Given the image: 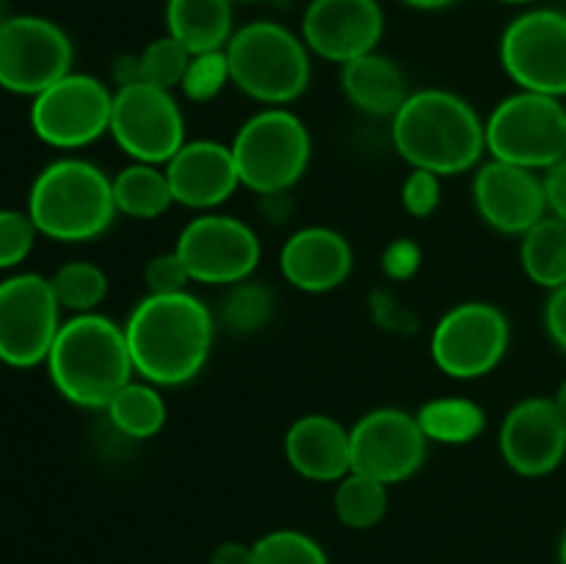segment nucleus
Here are the masks:
<instances>
[{
  "label": "nucleus",
  "instance_id": "27",
  "mask_svg": "<svg viewBox=\"0 0 566 564\" xmlns=\"http://www.w3.org/2000/svg\"><path fill=\"white\" fill-rule=\"evenodd\" d=\"M520 263L539 288L556 291L566 285V221L547 213L520 236Z\"/></svg>",
  "mask_w": 566,
  "mask_h": 564
},
{
  "label": "nucleus",
  "instance_id": "23",
  "mask_svg": "<svg viewBox=\"0 0 566 564\" xmlns=\"http://www.w3.org/2000/svg\"><path fill=\"white\" fill-rule=\"evenodd\" d=\"M166 31L191 55L224 50L235 33L232 0H169Z\"/></svg>",
  "mask_w": 566,
  "mask_h": 564
},
{
  "label": "nucleus",
  "instance_id": "2",
  "mask_svg": "<svg viewBox=\"0 0 566 564\" xmlns=\"http://www.w3.org/2000/svg\"><path fill=\"white\" fill-rule=\"evenodd\" d=\"M390 122L396 153L412 169L451 177L475 171L484 160V119L468 100L446 88L409 92Z\"/></svg>",
  "mask_w": 566,
  "mask_h": 564
},
{
  "label": "nucleus",
  "instance_id": "19",
  "mask_svg": "<svg viewBox=\"0 0 566 564\" xmlns=\"http://www.w3.org/2000/svg\"><path fill=\"white\" fill-rule=\"evenodd\" d=\"M175 205L210 213L241 188L230 144L197 138L186 142L164 164Z\"/></svg>",
  "mask_w": 566,
  "mask_h": 564
},
{
  "label": "nucleus",
  "instance_id": "11",
  "mask_svg": "<svg viewBox=\"0 0 566 564\" xmlns=\"http://www.w3.org/2000/svg\"><path fill=\"white\" fill-rule=\"evenodd\" d=\"M111 108L114 92L99 77L70 72L33 97L31 127L48 147L81 149L108 133Z\"/></svg>",
  "mask_w": 566,
  "mask_h": 564
},
{
  "label": "nucleus",
  "instance_id": "10",
  "mask_svg": "<svg viewBox=\"0 0 566 564\" xmlns=\"http://www.w3.org/2000/svg\"><path fill=\"white\" fill-rule=\"evenodd\" d=\"M61 324L50 276L25 271L0 280V363L11 368L44 363Z\"/></svg>",
  "mask_w": 566,
  "mask_h": 564
},
{
  "label": "nucleus",
  "instance_id": "22",
  "mask_svg": "<svg viewBox=\"0 0 566 564\" xmlns=\"http://www.w3.org/2000/svg\"><path fill=\"white\" fill-rule=\"evenodd\" d=\"M340 88L357 111L390 119L409 97L401 66L376 50L340 66Z\"/></svg>",
  "mask_w": 566,
  "mask_h": 564
},
{
  "label": "nucleus",
  "instance_id": "30",
  "mask_svg": "<svg viewBox=\"0 0 566 564\" xmlns=\"http://www.w3.org/2000/svg\"><path fill=\"white\" fill-rule=\"evenodd\" d=\"M188 64H191V53H188L177 39H171L169 33H166V36L149 42L136 59L127 61L130 75H127L125 83L142 81L153 83V86L158 88H166V92H175V88H180L182 77H186Z\"/></svg>",
  "mask_w": 566,
  "mask_h": 564
},
{
  "label": "nucleus",
  "instance_id": "14",
  "mask_svg": "<svg viewBox=\"0 0 566 564\" xmlns=\"http://www.w3.org/2000/svg\"><path fill=\"white\" fill-rule=\"evenodd\" d=\"M501 66L523 92L566 97V14L528 9L501 36Z\"/></svg>",
  "mask_w": 566,
  "mask_h": 564
},
{
  "label": "nucleus",
  "instance_id": "20",
  "mask_svg": "<svg viewBox=\"0 0 566 564\" xmlns=\"http://www.w3.org/2000/svg\"><path fill=\"white\" fill-rule=\"evenodd\" d=\"M280 271L302 293H329L354 271V249L332 227H302L280 249Z\"/></svg>",
  "mask_w": 566,
  "mask_h": 564
},
{
  "label": "nucleus",
  "instance_id": "8",
  "mask_svg": "<svg viewBox=\"0 0 566 564\" xmlns=\"http://www.w3.org/2000/svg\"><path fill=\"white\" fill-rule=\"evenodd\" d=\"M509 343L512 324L497 304L459 302L434 324L429 352L442 374L470 382L492 374L506 357Z\"/></svg>",
  "mask_w": 566,
  "mask_h": 564
},
{
  "label": "nucleus",
  "instance_id": "45",
  "mask_svg": "<svg viewBox=\"0 0 566 564\" xmlns=\"http://www.w3.org/2000/svg\"><path fill=\"white\" fill-rule=\"evenodd\" d=\"M232 3H238V0H232ZM241 3H254V0H241Z\"/></svg>",
  "mask_w": 566,
  "mask_h": 564
},
{
  "label": "nucleus",
  "instance_id": "37",
  "mask_svg": "<svg viewBox=\"0 0 566 564\" xmlns=\"http://www.w3.org/2000/svg\"><path fill=\"white\" fill-rule=\"evenodd\" d=\"M420 265H423V249L412 238H398V241L387 243L385 254H381V269L392 282L412 280Z\"/></svg>",
  "mask_w": 566,
  "mask_h": 564
},
{
  "label": "nucleus",
  "instance_id": "29",
  "mask_svg": "<svg viewBox=\"0 0 566 564\" xmlns=\"http://www.w3.org/2000/svg\"><path fill=\"white\" fill-rule=\"evenodd\" d=\"M50 285H53L61 310L72 315L97 313V307L108 296V274L88 260H70L55 269Z\"/></svg>",
  "mask_w": 566,
  "mask_h": 564
},
{
  "label": "nucleus",
  "instance_id": "3",
  "mask_svg": "<svg viewBox=\"0 0 566 564\" xmlns=\"http://www.w3.org/2000/svg\"><path fill=\"white\" fill-rule=\"evenodd\" d=\"M44 365L59 396L83 409H105L136 376L125 324L103 313L66 318Z\"/></svg>",
  "mask_w": 566,
  "mask_h": 564
},
{
  "label": "nucleus",
  "instance_id": "26",
  "mask_svg": "<svg viewBox=\"0 0 566 564\" xmlns=\"http://www.w3.org/2000/svg\"><path fill=\"white\" fill-rule=\"evenodd\" d=\"M426 440L440 446H468L486 429V412L468 396H440L415 412Z\"/></svg>",
  "mask_w": 566,
  "mask_h": 564
},
{
  "label": "nucleus",
  "instance_id": "16",
  "mask_svg": "<svg viewBox=\"0 0 566 564\" xmlns=\"http://www.w3.org/2000/svg\"><path fill=\"white\" fill-rule=\"evenodd\" d=\"M497 451L517 476H551L566 459V420L556 401L528 396L514 404L497 431Z\"/></svg>",
  "mask_w": 566,
  "mask_h": 564
},
{
  "label": "nucleus",
  "instance_id": "42",
  "mask_svg": "<svg viewBox=\"0 0 566 564\" xmlns=\"http://www.w3.org/2000/svg\"><path fill=\"white\" fill-rule=\"evenodd\" d=\"M553 401H556L558 412H562L564 420H566V379L562 382V385H558V390H556V396H553Z\"/></svg>",
  "mask_w": 566,
  "mask_h": 564
},
{
  "label": "nucleus",
  "instance_id": "35",
  "mask_svg": "<svg viewBox=\"0 0 566 564\" xmlns=\"http://www.w3.org/2000/svg\"><path fill=\"white\" fill-rule=\"evenodd\" d=\"M442 202V177L434 171L412 169L401 186V205L415 219H429Z\"/></svg>",
  "mask_w": 566,
  "mask_h": 564
},
{
  "label": "nucleus",
  "instance_id": "17",
  "mask_svg": "<svg viewBox=\"0 0 566 564\" xmlns=\"http://www.w3.org/2000/svg\"><path fill=\"white\" fill-rule=\"evenodd\" d=\"M470 191L481 221L503 236H525L536 221L547 216L542 177L506 160H481Z\"/></svg>",
  "mask_w": 566,
  "mask_h": 564
},
{
  "label": "nucleus",
  "instance_id": "15",
  "mask_svg": "<svg viewBox=\"0 0 566 564\" xmlns=\"http://www.w3.org/2000/svg\"><path fill=\"white\" fill-rule=\"evenodd\" d=\"M426 453L429 440L407 409H370L352 426V470L387 487L412 479L423 468Z\"/></svg>",
  "mask_w": 566,
  "mask_h": 564
},
{
  "label": "nucleus",
  "instance_id": "44",
  "mask_svg": "<svg viewBox=\"0 0 566 564\" xmlns=\"http://www.w3.org/2000/svg\"><path fill=\"white\" fill-rule=\"evenodd\" d=\"M558 562L566 564V531H564V536H562V545H558Z\"/></svg>",
  "mask_w": 566,
  "mask_h": 564
},
{
  "label": "nucleus",
  "instance_id": "5",
  "mask_svg": "<svg viewBox=\"0 0 566 564\" xmlns=\"http://www.w3.org/2000/svg\"><path fill=\"white\" fill-rule=\"evenodd\" d=\"M230 77L265 108H287L310 86V50L302 36L271 20L249 22L224 48Z\"/></svg>",
  "mask_w": 566,
  "mask_h": 564
},
{
  "label": "nucleus",
  "instance_id": "43",
  "mask_svg": "<svg viewBox=\"0 0 566 564\" xmlns=\"http://www.w3.org/2000/svg\"><path fill=\"white\" fill-rule=\"evenodd\" d=\"M495 3H503V6H531V3H536V0H495Z\"/></svg>",
  "mask_w": 566,
  "mask_h": 564
},
{
  "label": "nucleus",
  "instance_id": "21",
  "mask_svg": "<svg viewBox=\"0 0 566 564\" xmlns=\"http://www.w3.org/2000/svg\"><path fill=\"white\" fill-rule=\"evenodd\" d=\"M285 459L302 479L337 484L352 473V429L332 415H302L285 431Z\"/></svg>",
  "mask_w": 566,
  "mask_h": 564
},
{
  "label": "nucleus",
  "instance_id": "28",
  "mask_svg": "<svg viewBox=\"0 0 566 564\" xmlns=\"http://www.w3.org/2000/svg\"><path fill=\"white\" fill-rule=\"evenodd\" d=\"M390 506V487L352 470L335 484V514L346 529L368 531L385 520Z\"/></svg>",
  "mask_w": 566,
  "mask_h": 564
},
{
  "label": "nucleus",
  "instance_id": "31",
  "mask_svg": "<svg viewBox=\"0 0 566 564\" xmlns=\"http://www.w3.org/2000/svg\"><path fill=\"white\" fill-rule=\"evenodd\" d=\"M252 545L254 564H332L321 542L296 529L269 531Z\"/></svg>",
  "mask_w": 566,
  "mask_h": 564
},
{
  "label": "nucleus",
  "instance_id": "39",
  "mask_svg": "<svg viewBox=\"0 0 566 564\" xmlns=\"http://www.w3.org/2000/svg\"><path fill=\"white\" fill-rule=\"evenodd\" d=\"M545 330L556 348L566 354V285L551 291L545 302Z\"/></svg>",
  "mask_w": 566,
  "mask_h": 564
},
{
  "label": "nucleus",
  "instance_id": "9",
  "mask_svg": "<svg viewBox=\"0 0 566 564\" xmlns=\"http://www.w3.org/2000/svg\"><path fill=\"white\" fill-rule=\"evenodd\" d=\"M111 138L138 164L164 166L186 144V116L175 92L153 83H122L111 108Z\"/></svg>",
  "mask_w": 566,
  "mask_h": 564
},
{
  "label": "nucleus",
  "instance_id": "12",
  "mask_svg": "<svg viewBox=\"0 0 566 564\" xmlns=\"http://www.w3.org/2000/svg\"><path fill=\"white\" fill-rule=\"evenodd\" d=\"M175 252L199 285H238L258 271L263 249L247 221L210 210L182 227Z\"/></svg>",
  "mask_w": 566,
  "mask_h": 564
},
{
  "label": "nucleus",
  "instance_id": "38",
  "mask_svg": "<svg viewBox=\"0 0 566 564\" xmlns=\"http://www.w3.org/2000/svg\"><path fill=\"white\" fill-rule=\"evenodd\" d=\"M542 182H545L547 213L566 221V158L553 164L551 169L542 175Z\"/></svg>",
  "mask_w": 566,
  "mask_h": 564
},
{
  "label": "nucleus",
  "instance_id": "7",
  "mask_svg": "<svg viewBox=\"0 0 566 564\" xmlns=\"http://www.w3.org/2000/svg\"><path fill=\"white\" fill-rule=\"evenodd\" d=\"M486 155L531 171H547L566 158V108L558 97L514 92L484 119Z\"/></svg>",
  "mask_w": 566,
  "mask_h": 564
},
{
  "label": "nucleus",
  "instance_id": "40",
  "mask_svg": "<svg viewBox=\"0 0 566 564\" xmlns=\"http://www.w3.org/2000/svg\"><path fill=\"white\" fill-rule=\"evenodd\" d=\"M208 564H254V545L247 542H221L213 553H210Z\"/></svg>",
  "mask_w": 566,
  "mask_h": 564
},
{
  "label": "nucleus",
  "instance_id": "6",
  "mask_svg": "<svg viewBox=\"0 0 566 564\" xmlns=\"http://www.w3.org/2000/svg\"><path fill=\"white\" fill-rule=\"evenodd\" d=\"M230 147L241 186L263 197L291 191L313 158L307 125L287 108H263L249 116Z\"/></svg>",
  "mask_w": 566,
  "mask_h": 564
},
{
  "label": "nucleus",
  "instance_id": "33",
  "mask_svg": "<svg viewBox=\"0 0 566 564\" xmlns=\"http://www.w3.org/2000/svg\"><path fill=\"white\" fill-rule=\"evenodd\" d=\"M227 83H232L227 53L224 50H213V53L191 55V64H188L186 77H182L180 92L186 94L191 103L202 105L219 97V94L224 92Z\"/></svg>",
  "mask_w": 566,
  "mask_h": 564
},
{
  "label": "nucleus",
  "instance_id": "34",
  "mask_svg": "<svg viewBox=\"0 0 566 564\" xmlns=\"http://www.w3.org/2000/svg\"><path fill=\"white\" fill-rule=\"evenodd\" d=\"M36 236L28 210H0V271L17 269L31 254Z\"/></svg>",
  "mask_w": 566,
  "mask_h": 564
},
{
  "label": "nucleus",
  "instance_id": "13",
  "mask_svg": "<svg viewBox=\"0 0 566 564\" xmlns=\"http://www.w3.org/2000/svg\"><path fill=\"white\" fill-rule=\"evenodd\" d=\"M70 36L44 17L22 14L0 22V88L36 97L72 72Z\"/></svg>",
  "mask_w": 566,
  "mask_h": 564
},
{
  "label": "nucleus",
  "instance_id": "36",
  "mask_svg": "<svg viewBox=\"0 0 566 564\" xmlns=\"http://www.w3.org/2000/svg\"><path fill=\"white\" fill-rule=\"evenodd\" d=\"M188 282L193 280L175 249L155 254L144 265V285H147V293H180L188 291Z\"/></svg>",
  "mask_w": 566,
  "mask_h": 564
},
{
  "label": "nucleus",
  "instance_id": "24",
  "mask_svg": "<svg viewBox=\"0 0 566 564\" xmlns=\"http://www.w3.org/2000/svg\"><path fill=\"white\" fill-rule=\"evenodd\" d=\"M111 182H114L116 210L130 216V219H160V216L175 205L169 177H166L164 166L138 164V160H133L125 169L116 171V175L111 177Z\"/></svg>",
  "mask_w": 566,
  "mask_h": 564
},
{
  "label": "nucleus",
  "instance_id": "1",
  "mask_svg": "<svg viewBox=\"0 0 566 564\" xmlns=\"http://www.w3.org/2000/svg\"><path fill=\"white\" fill-rule=\"evenodd\" d=\"M127 348L138 379L158 387L188 385L208 365L216 315L193 293H147L125 321Z\"/></svg>",
  "mask_w": 566,
  "mask_h": 564
},
{
  "label": "nucleus",
  "instance_id": "25",
  "mask_svg": "<svg viewBox=\"0 0 566 564\" xmlns=\"http://www.w3.org/2000/svg\"><path fill=\"white\" fill-rule=\"evenodd\" d=\"M111 426L119 431L122 437H130V440H153L164 431L166 426V409L164 396H160V387L153 385L147 379H136L133 376L114 398L105 407Z\"/></svg>",
  "mask_w": 566,
  "mask_h": 564
},
{
  "label": "nucleus",
  "instance_id": "41",
  "mask_svg": "<svg viewBox=\"0 0 566 564\" xmlns=\"http://www.w3.org/2000/svg\"><path fill=\"white\" fill-rule=\"evenodd\" d=\"M403 6H409V9H420V11H437V9H448V6H453L457 0H401Z\"/></svg>",
  "mask_w": 566,
  "mask_h": 564
},
{
  "label": "nucleus",
  "instance_id": "4",
  "mask_svg": "<svg viewBox=\"0 0 566 564\" xmlns=\"http://www.w3.org/2000/svg\"><path fill=\"white\" fill-rule=\"evenodd\" d=\"M116 213L114 182L92 160H53L28 191V216L39 236L61 243L94 241L108 232Z\"/></svg>",
  "mask_w": 566,
  "mask_h": 564
},
{
  "label": "nucleus",
  "instance_id": "32",
  "mask_svg": "<svg viewBox=\"0 0 566 564\" xmlns=\"http://www.w3.org/2000/svg\"><path fill=\"white\" fill-rule=\"evenodd\" d=\"M271 310H274V299H271L269 288L252 285V282H238L230 291V296L221 304V324L232 332H254L269 321Z\"/></svg>",
  "mask_w": 566,
  "mask_h": 564
},
{
  "label": "nucleus",
  "instance_id": "18",
  "mask_svg": "<svg viewBox=\"0 0 566 564\" xmlns=\"http://www.w3.org/2000/svg\"><path fill=\"white\" fill-rule=\"evenodd\" d=\"M385 33L379 0H310L302 17V39L310 53L348 64L374 53Z\"/></svg>",
  "mask_w": 566,
  "mask_h": 564
}]
</instances>
